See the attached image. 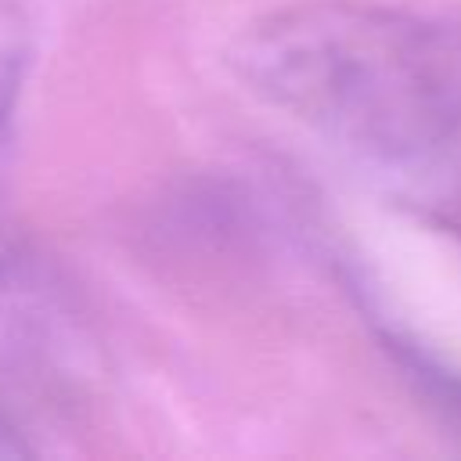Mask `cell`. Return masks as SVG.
<instances>
[{
    "mask_svg": "<svg viewBox=\"0 0 461 461\" xmlns=\"http://www.w3.org/2000/svg\"><path fill=\"white\" fill-rule=\"evenodd\" d=\"M32 65V25L14 0H0V198L7 191L14 137H18V104Z\"/></svg>",
    "mask_w": 461,
    "mask_h": 461,
    "instance_id": "3957f363",
    "label": "cell"
},
{
    "mask_svg": "<svg viewBox=\"0 0 461 461\" xmlns=\"http://www.w3.org/2000/svg\"><path fill=\"white\" fill-rule=\"evenodd\" d=\"M378 339H382V349L400 367V375L411 382L414 396H421L443 418V425L457 429V436H461V371H454L436 353H429L421 342H414L411 335H400L393 328H382Z\"/></svg>",
    "mask_w": 461,
    "mask_h": 461,
    "instance_id": "277c9868",
    "label": "cell"
},
{
    "mask_svg": "<svg viewBox=\"0 0 461 461\" xmlns=\"http://www.w3.org/2000/svg\"><path fill=\"white\" fill-rule=\"evenodd\" d=\"M234 76L367 173L461 198V14L299 0L230 43Z\"/></svg>",
    "mask_w": 461,
    "mask_h": 461,
    "instance_id": "6da1fadb",
    "label": "cell"
},
{
    "mask_svg": "<svg viewBox=\"0 0 461 461\" xmlns=\"http://www.w3.org/2000/svg\"><path fill=\"white\" fill-rule=\"evenodd\" d=\"M436 223H439L443 230H450V234L461 241V198H457V202H443V205H436Z\"/></svg>",
    "mask_w": 461,
    "mask_h": 461,
    "instance_id": "8992f818",
    "label": "cell"
},
{
    "mask_svg": "<svg viewBox=\"0 0 461 461\" xmlns=\"http://www.w3.org/2000/svg\"><path fill=\"white\" fill-rule=\"evenodd\" d=\"M25 454H36V447L25 436H18L7 421H0V457H25Z\"/></svg>",
    "mask_w": 461,
    "mask_h": 461,
    "instance_id": "5b68a950",
    "label": "cell"
},
{
    "mask_svg": "<svg viewBox=\"0 0 461 461\" xmlns=\"http://www.w3.org/2000/svg\"><path fill=\"white\" fill-rule=\"evenodd\" d=\"M94 385L97 346L79 295L36 241L0 223V421L32 443L79 414Z\"/></svg>",
    "mask_w": 461,
    "mask_h": 461,
    "instance_id": "7a4b0ae2",
    "label": "cell"
}]
</instances>
